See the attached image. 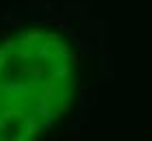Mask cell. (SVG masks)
<instances>
[{
  "label": "cell",
  "instance_id": "1",
  "mask_svg": "<svg viewBox=\"0 0 152 141\" xmlns=\"http://www.w3.org/2000/svg\"><path fill=\"white\" fill-rule=\"evenodd\" d=\"M26 96V85L20 80H11L4 83V100L7 102H18Z\"/></svg>",
  "mask_w": 152,
  "mask_h": 141
},
{
  "label": "cell",
  "instance_id": "2",
  "mask_svg": "<svg viewBox=\"0 0 152 141\" xmlns=\"http://www.w3.org/2000/svg\"><path fill=\"white\" fill-rule=\"evenodd\" d=\"M70 74V59H54V65H52V78L54 80H61Z\"/></svg>",
  "mask_w": 152,
  "mask_h": 141
},
{
  "label": "cell",
  "instance_id": "3",
  "mask_svg": "<svg viewBox=\"0 0 152 141\" xmlns=\"http://www.w3.org/2000/svg\"><path fill=\"white\" fill-rule=\"evenodd\" d=\"M20 72H22V74H28V76H33L35 80H39V78H44L46 67L41 65V63H37V65H22V67H20Z\"/></svg>",
  "mask_w": 152,
  "mask_h": 141
},
{
  "label": "cell",
  "instance_id": "4",
  "mask_svg": "<svg viewBox=\"0 0 152 141\" xmlns=\"http://www.w3.org/2000/svg\"><path fill=\"white\" fill-rule=\"evenodd\" d=\"M39 41H41V33L37 31V28H33V31H28L22 39L18 41V44H20V46H37Z\"/></svg>",
  "mask_w": 152,
  "mask_h": 141
},
{
  "label": "cell",
  "instance_id": "5",
  "mask_svg": "<svg viewBox=\"0 0 152 141\" xmlns=\"http://www.w3.org/2000/svg\"><path fill=\"white\" fill-rule=\"evenodd\" d=\"M52 48L50 46H48L46 44V41H39V44L35 46V56H37V59L39 61H46V59H52Z\"/></svg>",
  "mask_w": 152,
  "mask_h": 141
},
{
  "label": "cell",
  "instance_id": "6",
  "mask_svg": "<svg viewBox=\"0 0 152 141\" xmlns=\"http://www.w3.org/2000/svg\"><path fill=\"white\" fill-rule=\"evenodd\" d=\"M48 104H50V100H48L46 96H41L39 100H37V104H35V109H33V113H35L37 117H44L46 113L50 111V109H48Z\"/></svg>",
  "mask_w": 152,
  "mask_h": 141
},
{
  "label": "cell",
  "instance_id": "7",
  "mask_svg": "<svg viewBox=\"0 0 152 141\" xmlns=\"http://www.w3.org/2000/svg\"><path fill=\"white\" fill-rule=\"evenodd\" d=\"M35 56V46H20V50H18V59L20 61H28Z\"/></svg>",
  "mask_w": 152,
  "mask_h": 141
},
{
  "label": "cell",
  "instance_id": "8",
  "mask_svg": "<svg viewBox=\"0 0 152 141\" xmlns=\"http://www.w3.org/2000/svg\"><path fill=\"white\" fill-rule=\"evenodd\" d=\"M2 115H4L7 119H13V117L22 119V117H24V111H22V109H7V111H2Z\"/></svg>",
  "mask_w": 152,
  "mask_h": 141
},
{
  "label": "cell",
  "instance_id": "9",
  "mask_svg": "<svg viewBox=\"0 0 152 141\" xmlns=\"http://www.w3.org/2000/svg\"><path fill=\"white\" fill-rule=\"evenodd\" d=\"M52 22L57 24L59 28H63V31H67V33H72V28H70V22H67L65 18H52Z\"/></svg>",
  "mask_w": 152,
  "mask_h": 141
},
{
  "label": "cell",
  "instance_id": "10",
  "mask_svg": "<svg viewBox=\"0 0 152 141\" xmlns=\"http://www.w3.org/2000/svg\"><path fill=\"white\" fill-rule=\"evenodd\" d=\"M13 20V9H2L0 11V22H11Z\"/></svg>",
  "mask_w": 152,
  "mask_h": 141
},
{
  "label": "cell",
  "instance_id": "11",
  "mask_svg": "<svg viewBox=\"0 0 152 141\" xmlns=\"http://www.w3.org/2000/svg\"><path fill=\"white\" fill-rule=\"evenodd\" d=\"M7 122H9V119H7V117L2 115V113H0V132H2V130H7V128H9V124H7Z\"/></svg>",
  "mask_w": 152,
  "mask_h": 141
},
{
  "label": "cell",
  "instance_id": "12",
  "mask_svg": "<svg viewBox=\"0 0 152 141\" xmlns=\"http://www.w3.org/2000/svg\"><path fill=\"white\" fill-rule=\"evenodd\" d=\"M7 61H9V56H0V74H2V69L7 65Z\"/></svg>",
  "mask_w": 152,
  "mask_h": 141
},
{
  "label": "cell",
  "instance_id": "13",
  "mask_svg": "<svg viewBox=\"0 0 152 141\" xmlns=\"http://www.w3.org/2000/svg\"><path fill=\"white\" fill-rule=\"evenodd\" d=\"M0 35L7 39V37H11V28H0Z\"/></svg>",
  "mask_w": 152,
  "mask_h": 141
},
{
  "label": "cell",
  "instance_id": "14",
  "mask_svg": "<svg viewBox=\"0 0 152 141\" xmlns=\"http://www.w3.org/2000/svg\"><path fill=\"white\" fill-rule=\"evenodd\" d=\"M78 87H80L78 80H70V89H78Z\"/></svg>",
  "mask_w": 152,
  "mask_h": 141
},
{
  "label": "cell",
  "instance_id": "15",
  "mask_svg": "<svg viewBox=\"0 0 152 141\" xmlns=\"http://www.w3.org/2000/svg\"><path fill=\"white\" fill-rule=\"evenodd\" d=\"M44 128H46V130L52 128V119H46V122H44Z\"/></svg>",
  "mask_w": 152,
  "mask_h": 141
}]
</instances>
